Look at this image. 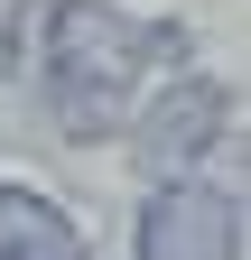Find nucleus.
<instances>
[{
    "label": "nucleus",
    "instance_id": "1",
    "mask_svg": "<svg viewBox=\"0 0 251 260\" xmlns=\"http://www.w3.org/2000/svg\"><path fill=\"white\" fill-rule=\"evenodd\" d=\"M177 56L186 38L168 19H121L112 0H47L38 19V84L66 140H121L149 65H177Z\"/></svg>",
    "mask_w": 251,
    "mask_h": 260
},
{
    "label": "nucleus",
    "instance_id": "3",
    "mask_svg": "<svg viewBox=\"0 0 251 260\" xmlns=\"http://www.w3.org/2000/svg\"><path fill=\"white\" fill-rule=\"evenodd\" d=\"M131 242L140 260H242V205L224 186H159Z\"/></svg>",
    "mask_w": 251,
    "mask_h": 260
},
{
    "label": "nucleus",
    "instance_id": "2",
    "mask_svg": "<svg viewBox=\"0 0 251 260\" xmlns=\"http://www.w3.org/2000/svg\"><path fill=\"white\" fill-rule=\"evenodd\" d=\"M233 130V93L224 84H168L159 103L131 112V149L159 186H196V158Z\"/></svg>",
    "mask_w": 251,
    "mask_h": 260
},
{
    "label": "nucleus",
    "instance_id": "4",
    "mask_svg": "<svg viewBox=\"0 0 251 260\" xmlns=\"http://www.w3.org/2000/svg\"><path fill=\"white\" fill-rule=\"evenodd\" d=\"M0 260H84V233L66 205H47L38 186L0 177Z\"/></svg>",
    "mask_w": 251,
    "mask_h": 260
}]
</instances>
